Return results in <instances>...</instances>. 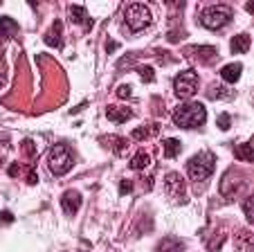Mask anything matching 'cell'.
Segmentation results:
<instances>
[{
	"label": "cell",
	"mask_w": 254,
	"mask_h": 252,
	"mask_svg": "<svg viewBox=\"0 0 254 252\" xmlns=\"http://www.w3.org/2000/svg\"><path fill=\"white\" fill-rule=\"evenodd\" d=\"M23 146H25L27 156H34V153H36V146H34V142H32V140H25V142H23Z\"/></svg>",
	"instance_id": "obj_25"
},
{
	"label": "cell",
	"mask_w": 254,
	"mask_h": 252,
	"mask_svg": "<svg viewBox=\"0 0 254 252\" xmlns=\"http://www.w3.org/2000/svg\"><path fill=\"white\" fill-rule=\"evenodd\" d=\"M124 18H126V25L131 32H142L144 27L151 25V11H148V7L142 5V2L128 5L126 11H124Z\"/></svg>",
	"instance_id": "obj_5"
},
{
	"label": "cell",
	"mask_w": 254,
	"mask_h": 252,
	"mask_svg": "<svg viewBox=\"0 0 254 252\" xmlns=\"http://www.w3.org/2000/svg\"><path fill=\"white\" fill-rule=\"evenodd\" d=\"M133 137H135V140H144V137H148V131L144 128V126H140V128L133 131Z\"/></svg>",
	"instance_id": "obj_24"
},
{
	"label": "cell",
	"mask_w": 254,
	"mask_h": 252,
	"mask_svg": "<svg viewBox=\"0 0 254 252\" xmlns=\"http://www.w3.org/2000/svg\"><path fill=\"white\" fill-rule=\"evenodd\" d=\"M0 221L11 223V221H14V214H11V212H0Z\"/></svg>",
	"instance_id": "obj_28"
},
{
	"label": "cell",
	"mask_w": 254,
	"mask_h": 252,
	"mask_svg": "<svg viewBox=\"0 0 254 252\" xmlns=\"http://www.w3.org/2000/svg\"><path fill=\"white\" fill-rule=\"evenodd\" d=\"M250 43H252V39H250V34H239L232 39V52L234 54H245V52L250 50Z\"/></svg>",
	"instance_id": "obj_13"
},
{
	"label": "cell",
	"mask_w": 254,
	"mask_h": 252,
	"mask_svg": "<svg viewBox=\"0 0 254 252\" xmlns=\"http://www.w3.org/2000/svg\"><path fill=\"white\" fill-rule=\"evenodd\" d=\"M61 20H56L54 25H52V30L47 32L45 36H43V39H45V43L50 47H61L63 45V41H61Z\"/></svg>",
	"instance_id": "obj_10"
},
{
	"label": "cell",
	"mask_w": 254,
	"mask_h": 252,
	"mask_svg": "<svg viewBox=\"0 0 254 252\" xmlns=\"http://www.w3.org/2000/svg\"><path fill=\"white\" fill-rule=\"evenodd\" d=\"M27 180H30V185H34V182H36V173L30 171V178H27Z\"/></svg>",
	"instance_id": "obj_31"
},
{
	"label": "cell",
	"mask_w": 254,
	"mask_h": 252,
	"mask_svg": "<svg viewBox=\"0 0 254 252\" xmlns=\"http://www.w3.org/2000/svg\"><path fill=\"white\" fill-rule=\"evenodd\" d=\"M162 149H164V158H176L182 151V142L176 140V137H167L162 142Z\"/></svg>",
	"instance_id": "obj_14"
},
{
	"label": "cell",
	"mask_w": 254,
	"mask_h": 252,
	"mask_svg": "<svg viewBox=\"0 0 254 252\" xmlns=\"http://www.w3.org/2000/svg\"><path fill=\"white\" fill-rule=\"evenodd\" d=\"M133 189V182L131 180H122V185H119V194H128Z\"/></svg>",
	"instance_id": "obj_27"
},
{
	"label": "cell",
	"mask_w": 254,
	"mask_h": 252,
	"mask_svg": "<svg viewBox=\"0 0 254 252\" xmlns=\"http://www.w3.org/2000/svg\"><path fill=\"white\" fill-rule=\"evenodd\" d=\"M117 95L122 97V99H126V97H131V86H119V88H117Z\"/></svg>",
	"instance_id": "obj_26"
},
{
	"label": "cell",
	"mask_w": 254,
	"mask_h": 252,
	"mask_svg": "<svg viewBox=\"0 0 254 252\" xmlns=\"http://www.w3.org/2000/svg\"><path fill=\"white\" fill-rule=\"evenodd\" d=\"M173 122L180 128H196V126H203L207 120V108L200 104V101H191V104H182L173 111Z\"/></svg>",
	"instance_id": "obj_1"
},
{
	"label": "cell",
	"mask_w": 254,
	"mask_h": 252,
	"mask_svg": "<svg viewBox=\"0 0 254 252\" xmlns=\"http://www.w3.org/2000/svg\"><path fill=\"white\" fill-rule=\"evenodd\" d=\"M191 180H207L216 169V156L212 151H200L187 162Z\"/></svg>",
	"instance_id": "obj_2"
},
{
	"label": "cell",
	"mask_w": 254,
	"mask_h": 252,
	"mask_svg": "<svg viewBox=\"0 0 254 252\" xmlns=\"http://www.w3.org/2000/svg\"><path fill=\"white\" fill-rule=\"evenodd\" d=\"M173 90L180 99H187V97H193L196 90H198V75L193 70H184L180 72L176 79H173Z\"/></svg>",
	"instance_id": "obj_6"
},
{
	"label": "cell",
	"mask_w": 254,
	"mask_h": 252,
	"mask_svg": "<svg viewBox=\"0 0 254 252\" xmlns=\"http://www.w3.org/2000/svg\"><path fill=\"white\" fill-rule=\"evenodd\" d=\"M193 52L198 54V59H200V56H203L205 61H209V59H212V56H216V47H196V50H193Z\"/></svg>",
	"instance_id": "obj_19"
},
{
	"label": "cell",
	"mask_w": 254,
	"mask_h": 252,
	"mask_svg": "<svg viewBox=\"0 0 254 252\" xmlns=\"http://www.w3.org/2000/svg\"><path fill=\"white\" fill-rule=\"evenodd\" d=\"M106 50H108V52H112V50H117V43H106Z\"/></svg>",
	"instance_id": "obj_30"
},
{
	"label": "cell",
	"mask_w": 254,
	"mask_h": 252,
	"mask_svg": "<svg viewBox=\"0 0 254 252\" xmlns=\"http://www.w3.org/2000/svg\"><path fill=\"white\" fill-rule=\"evenodd\" d=\"M61 207L66 214H74L76 210L81 207V194L76 192V189H68L61 196Z\"/></svg>",
	"instance_id": "obj_8"
},
{
	"label": "cell",
	"mask_w": 254,
	"mask_h": 252,
	"mask_svg": "<svg viewBox=\"0 0 254 252\" xmlns=\"http://www.w3.org/2000/svg\"><path fill=\"white\" fill-rule=\"evenodd\" d=\"M252 201H254V198H245V203H243V212H245V218H248V221H254V216H252Z\"/></svg>",
	"instance_id": "obj_22"
},
{
	"label": "cell",
	"mask_w": 254,
	"mask_h": 252,
	"mask_svg": "<svg viewBox=\"0 0 254 252\" xmlns=\"http://www.w3.org/2000/svg\"><path fill=\"white\" fill-rule=\"evenodd\" d=\"M236 160H243V162H252L254 156H252V142H243V144L236 146V151H234Z\"/></svg>",
	"instance_id": "obj_15"
},
{
	"label": "cell",
	"mask_w": 254,
	"mask_h": 252,
	"mask_svg": "<svg viewBox=\"0 0 254 252\" xmlns=\"http://www.w3.org/2000/svg\"><path fill=\"white\" fill-rule=\"evenodd\" d=\"M106 115H108V120L117 122V124H122V122L131 120L133 113H131V108H124V106H110V108L106 111Z\"/></svg>",
	"instance_id": "obj_11"
},
{
	"label": "cell",
	"mask_w": 254,
	"mask_h": 252,
	"mask_svg": "<svg viewBox=\"0 0 254 252\" xmlns=\"http://www.w3.org/2000/svg\"><path fill=\"white\" fill-rule=\"evenodd\" d=\"M47 162H50L52 173H56V176H66L72 167H74V156H72V149L68 144H54L50 149Z\"/></svg>",
	"instance_id": "obj_3"
},
{
	"label": "cell",
	"mask_w": 254,
	"mask_h": 252,
	"mask_svg": "<svg viewBox=\"0 0 254 252\" xmlns=\"http://www.w3.org/2000/svg\"><path fill=\"white\" fill-rule=\"evenodd\" d=\"M70 16H72V20L74 23H79V25H90V18H88V11H86V7L83 5H74V7H70Z\"/></svg>",
	"instance_id": "obj_16"
},
{
	"label": "cell",
	"mask_w": 254,
	"mask_h": 252,
	"mask_svg": "<svg viewBox=\"0 0 254 252\" xmlns=\"http://www.w3.org/2000/svg\"><path fill=\"white\" fill-rule=\"evenodd\" d=\"M140 75H142L144 81H153V79H155V72H153L151 66H142V68H140Z\"/></svg>",
	"instance_id": "obj_21"
},
{
	"label": "cell",
	"mask_w": 254,
	"mask_h": 252,
	"mask_svg": "<svg viewBox=\"0 0 254 252\" xmlns=\"http://www.w3.org/2000/svg\"><path fill=\"white\" fill-rule=\"evenodd\" d=\"M241 72H243V66H241V63H229V66L220 68V77H223V81H227V84L239 81Z\"/></svg>",
	"instance_id": "obj_12"
},
{
	"label": "cell",
	"mask_w": 254,
	"mask_h": 252,
	"mask_svg": "<svg viewBox=\"0 0 254 252\" xmlns=\"http://www.w3.org/2000/svg\"><path fill=\"white\" fill-rule=\"evenodd\" d=\"M9 176H18V165H11L9 167Z\"/></svg>",
	"instance_id": "obj_29"
},
{
	"label": "cell",
	"mask_w": 254,
	"mask_h": 252,
	"mask_svg": "<svg viewBox=\"0 0 254 252\" xmlns=\"http://www.w3.org/2000/svg\"><path fill=\"white\" fill-rule=\"evenodd\" d=\"M148 162H151V158H148L146 153H138V156L131 160V167H133V169H144Z\"/></svg>",
	"instance_id": "obj_18"
},
{
	"label": "cell",
	"mask_w": 254,
	"mask_h": 252,
	"mask_svg": "<svg viewBox=\"0 0 254 252\" xmlns=\"http://www.w3.org/2000/svg\"><path fill=\"white\" fill-rule=\"evenodd\" d=\"M216 124H218V128H220V131H227V128H229V124H232V117H229L227 113H220V115H218V120H216Z\"/></svg>",
	"instance_id": "obj_20"
},
{
	"label": "cell",
	"mask_w": 254,
	"mask_h": 252,
	"mask_svg": "<svg viewBox=\"0 0 254 252\" xmlns=\"http://www.w3.org/2000/svg\"><path fill=\"white\" fill-rule=\"evenodd\" d=\"M234 11L227 5H212L200 14V23H203L207 30H220L232 20Z\"/></svg>",
	"instance_id": "obj_4"
},
{
	"label": "cell",
	"mask_w": 254,
	"mask_h": 252,
	"mask_svg": "<svg viewBox=\"0 0 254 252\" xmlns=\"http://www.w3.org/2000/svg\"><path fill=\"white\" fill-rule=\"evenodd\" d=\"M209 97H214V99H216V97H223V99H227V90H225V88H212V92H209Z\"/></svg>",
	"instance_id": "obj_23"
},
{
	"label": "cell",
	"mask_w": 254,
	"mask_h": 252,
	"mask_svg": "<svg viewBox=\"0 0 254 252\" xmlns=\"http://www.w3.org/2000/svg\"><path fill=\"white\" fill-rule=\"evenodd\" d=\"M164 189H167V196L173 203H184V180L180 173H167Z\"/></svg>",
	"instance_id": "obj_7"
},
{
	"label": "cell",
	"mask_w": 254,
	"mask_h": 252,
	"mask_svg": "<svg viewBox=\"0 0 254 252\" xmlns=\"http://www.w3.org/2000/svg\"><path fill=\"white\" fill-rule=\"evenodd\" d=\"M182 241H178V239H164L162 243L158 246V252H182Z\"/></svg>",
	"instance_id": "obj_17"
},
{
	"label": "cell",
	"mask_w": 254,
	"mask_h": 252,
	"mask_svg": "<svg viewBox=\"0 0 254 252\" xmlns=\"http://www.w3.org/2000/svg\"><path fill=\"white\" fill-rule=\"evenodd\" d=\"M16 32H18V23H16L14 18H9V16H2V18H0V43L11 39Z\"/></svg>",
	"instance_id": "obj_9"
}]
</instances>
